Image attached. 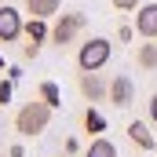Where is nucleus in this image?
I'll use <instances>...</instances> for the list:
<instances>
[{
  "instance_id": "obj_1",
  "label": "nucleus",
  "mask_w": 157,
  "mask_h": 157,
  "mask_svg": "<svg viewBox=\"0 0 157 157\" xmlns=\"http://www.w3.org/2000/svg\"><path fill=\"white\" fill-rule=\"evenodd\" d=\"M51 124V106L44 102V99H37V102H26L18 113H15V132L18 135H40L44 128Z\"/></svg>"
},
{
  "instance_id": "obj_2",
  "label": "nucleus",
  "mask_w": 157,
  "mask_h": 157,
  "mask_svg": "<svg viewBox=\"0 0 157 157\" xmlns=\"http://www.w3.org/2000/svg\"><path fill=\"white\" fill-rule=\"evenodd\" d=\"M110 55H113V44H110V40H106V37H91V40L80 44L77 66H80V70H102V66L110 62Z\"/></svg>"
},
{
  "instance_id": "obj_3",
  "label": "nucleus",
  "mask_w": 157,
  "mask_h": 157,
  "mask_svg": "<svg viewBox=\"0 0 157 157\" xmlns=\"http://www.w3.org/2000/svg\"><path fill=\"white\" fill-rule=\"evenodd\" d=\"M84 26H88V18L80 15V11H70V15H59V22H55V29H51V40L62 48V44H70V40L84 33Z\"/></svg>"
},
{
  "instance_id": "obj_4",
  "label": "nucleus",
  "mask_w": 157,
  "mask_h": 157,
  "mask_svg": "<svg viewBox=\"0 0 157 157\" xmlns=\"http://www.w3.org/2000/svg\"><path fill=\"white\" fill-rule=\"evenodd\" d=\"M80 95L95 106V102H106L110 99V84L99 77V70H80Z\"/></svg>"
},
{
  "instance_id": "obj_5",
  "label": "nucleus",
  "mask_w": 157,
  "mask_h": 157,
  "mask_svg": "<svg viewBox=\"0 0 157 157\" xmlns=\"http://www.w3.org/2000/svg\"><path fill=\"white\" fill-rule=\"evenodd\" d=\"M22 33H26L22 15H18L11 4H0V44H15Z\"/></svg>"
},
{
  "instance_id": "obj_6",
  "label": "nucleus",
  "mask_w": 157,
  "mask_h": 157,
  "mask_svg": "<svg viewBox=\"0 0 157 157\" xmlns=\"http://www.w3.org/2000/svg\"><path fill=\"white\" fill-rule=\"evenodd\" d=\"M135 33L143 40H157V4H139V11H135Z\"/></svg>"
},
{
  "instance_id": "obj_7",
  "label": "nucleus",
  "mask_w": 157,
  "mask_h": 157,
  "mask_svg": "<svg viewBox=\"0 0 157 157\" xmlns=\"http://www.w3.org/2000/svg\"><path fill=\"white\" fill-rule=\"evenodd\" d=\"M110 102H113V106H121V110L135 102V84H132V77L117 73V77L110 80Z\"/></svg>"
},
{
  "instance_id": "obj_8",
  "label": "nucleus",
  "mask_w": 157,
  "mask_h": 157,
  "mask_svg": "<svg viewBox=\"0 0 157 157\" xmlns=\"http://www.w3.org/2000/svg\"><path fill=\"white\" fill-rule=\"evenodd\" d=\"M128 139H132L143 154H150V150H154V132H150V124H146V121H132V124H128Z\"/></svg>"
},
{
  "instance_id": "obj_9",
  "label": "nucleus",
  "mask_w": 157,
  "mask_h": 157,
  "mask_svg": "<svg viewBox=\"0 0 157 157\" xmlns=\"http://www.w3.org/2000/svg\"><path fill=\"white\" fill-rule=\"evenodd\" d=\"M59 4L62 0H26V11L33 18H51V15H59Z\"/></svg>"
},
{
  "instance_id": "obj_10",
  "label": "nucleus",
  "mask_w": 157,
  "mask_h": 157,
  "mask_svg": "<svg viewBox=\"0 0 157 157\" xmlns=\"http://www.w3.org/2000/svg\"><path fill=\"white\" fill-rule=\"evenodd\" d=\"M135 62L143 66V70H157V44L154 40H146V44H139V51H135Z\"/></svg>"
},
{
  "instance_id": "obj_11",
  "label": "nucleus",
  "mask_w": 157,
  "mask_h": 157,
  "mask_svg": "<svg viewBox=\"0 0 157 157\" xmlns=\"http://www.w3.org/2000/svg\"><path fill=\"white\" fill-rule=\"evenodd\" d=\"M84 157H117V146L110 139H91V146H88Z\"/></svg>"
},
{
  "instance_id": "obj_12",
  "label": "nucleus",
  "mask_w": 157,
  "mask_h": 157,
  "mask_svg": "<svg viewBox=\"0 0 157 157\" xmlns=\"http://www.w3.org/2000/svg\"><path fill=\"white\" fill-rule=\"evenodd\" d=\"M40 99H44L51 110L62 106V91H59V84H55V80H44V84H40Z\"/></svg>"
},
{
  "instance_id": "obj_13",
  "label": "nucleus",
  "mask_w": 157,
  "mask_h": 157,
  "mask_svg": "<svg viewBox=\"0 0 157 157\" xmlns=\"http://www.w3.org/2000/svg\"><path fill=\"white\" fill-rule=\"evenodd\" d=\"M26 37L33 40V44H40V40L48 37V26H44V18H33V22H26Z\"/></svg>"
},
{
  "instance_id": "obj_14",
  "label": "nucleus",
  "mask_w": 157,
  "mask_h": 157,
  "mask_svg": "<svg viewBox=\"0 0 157 157\" xmlns=\"http://www.w3.org/2000/svg\"><path fill=\"white\" fill-rule=\"evenodd\" d=\"M84 128H88V132H102V128H106V121H102V113H99L95 106L84 113Z\"/></svg>"
},
{
  "instance_id": "obj_15",
  "label": "nucleus",
  "mask_w": 157,
  "mask_h": 157,
  "mask_svg": "<svg viewBox=\"0 0 157 157\" xmlns=\"http://www.w3.org/2000/svg\"><path fill=\"white\" fill-rule=\"evenodd\" d=\"M117 11H139V0H113Z\"/></svg>"
},
{
  "instance_id": "obj_16",
  "label": "nucleus",
  "mask_w": 157,
  "mask_h": 157,
  "mask_svg": "<svg viewBox=\"0 0 157 157\" xmlns=\"http://www.w3.org/2000/svg\"><path fill=\"white\" fill-rule=\"evenodd\" d=\"M37 55H40V44H33V40H29V44L22 48V59H37Z\"/></svg>"
},
{
  "instance_id": "obj_17",
  "label": "nucleus",
  "mask_w": 157,
  "mask_h": 157,
  "mask_svg": "<svg viewBox=\"0 0 157 157\" xmlns=\"http://www.w3.org/2000/svg\"><path fill=\"white\" fill-rule=\"evenodd\" d=\"M150 121H154V124H157V91H154V95H150Z\"/></svg>"
},
{
  "instance_id": "obj_18",
  "label": "nucleus",
  "mask_w": 157,
  "mask_h": 157,
  "mask_svg": "<svg viewBox=\"0 0 157 157\" xmlns=\"http://www.w3.org/2000/svg\"><path fill=\"white\" fill-rule=\"evenodd\" d=\"M7 157H26V150H22V146H11V150H7Z\"/></svg>"
}]
</instances>
